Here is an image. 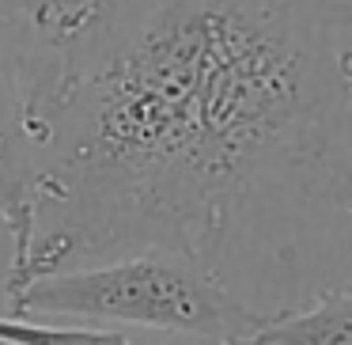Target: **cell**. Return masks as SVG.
<instances>
[{
    "label": "cell",
    "instance_id": "cell-2",
    "mask_svg": "<svg viewBox=\"0 0 352 345\" xmlns=\"http://www.w3.org/2000/svg\"><path fill=\"white\" fill-rule=\"evenodd\" d=\"M16 319H91L193 334L216 345H235L269 326L265 315L246 307L228 284L182 258L140 254L91 269L38 277L8 300Z\"/></svg>",
    "mask_w": 352,
    "mask_h": 345
},
{
    "label": "cell",
    "instance_id": "cell-6",
    "mask_svg": "<svg viewBox=\"0 0 352 345\" xmlns=\"http://www.w3.org/2000/svg\"><path fill=\"white\" fill-rule=\"evenodd\" d=\"M0 236H12L4 216H0ZM8 296H12V258H0V300L8 304Z\"/></svg>",
    "mask_w": 352,
    "mask_h": 345
},
{
    "label": "cell",
    "instance_id": "cell-1",
    "mask_svg": "<svg viewBox=\"0 0 352 345\" xmlns=\"http://www.w3.org/2000/svg\"><path fill=\"white\" fill-rule=\"evenodd\" d=\"M23 87L12 296L140 254L205 269L269 322L344 289L352 0H110L65 50L23 39Z\"/></svg>",
    "mask_w": 352,
    "mask_h": 345
},
{
    "label": "cell",
    "instance_id": "cell-5",
    "mask_svg": "<svg viewBox=\"0 0 352 345\" xmlns=\"http://www.w3.org/2000/svg\"><path fill=\"white\" fill-rule=\"evenodd\" d=\"M110 0H12L19 31L38 50H65L99 19Z\"/></svg>",
    "mask_w": 352,
    "mask_h": 345
},
{
    "label": "cell",
    "instance_id": "cell-4",
    "mask_svg": "<svg viewBox=\"0 0 352 345\" xmlns=\"http://www.w3.org/2000/svg\"><path fill=\"white\" fill-rule=\"evenodd\" d=\"M235 345H352V284L326 292L311 307L284 315Z\"/></svg>",
    "mask_w": 352,
    "mask_h": 345
},
{
    "label": "cell",
    "instance_id": "cell-7",
    "mask_svg": "<svg viewBox=\"0 0 352 345\" xmlns=\"http://www.w3.org/2000/svg\"><path fill=\"white\" fill-rule=\"evenodd\" d=\"M0 345H8V342H0Z\"/></svg>",
    "mask_w": 352,
    "mask_h": 345
},
{
    "label": "cell",
    "instance_id": "cell-3",
    "mask_svg": "<svg viewBox=\"0 0 352 345\" xmlns=\"http://www.w3.org/2000/svg\"><path fill=\"white\" fill-rule=\"evenodd\" d=\"M31 186L34 145L27 133V87H23V31L0 19V216L16 239V258L31 239ZM12 258V262H16Z\"/></svg>",
    "mask_w": 352,
    "mask_h": 345
}]
</instances>
